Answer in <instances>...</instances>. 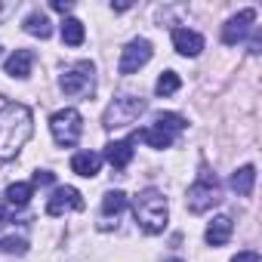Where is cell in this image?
<instances>
[{
  "label": "cell",
  "instance_id": "obj_1",
  "mask_svg": "<svg viewBox=\"0 0 262 262\" xmlns=\"http://www.w3.org/2000/svg\"><path fill=\"white\" fill-rule=\"evenodd\" d=\"M31 111L19 102H7L0 96V161H10L22 151V145L31 139Z\"/></svg>",
  "mask_w": 262,
  "mask_h": 262
},
{
  "label": "cell",
  "instance_id": "obj_2",
  "mask_svg": "<svg viewBox=\"0 0 262 262\" xmlns=\"http://www.w3.org/2000/svg\"><path fill=\"white\" fill-rule=\"evenodd\" d=\"M133 213H136V222L142 225V231L148 234H161L167 228V219H170V207H167V198L158 191V188H145L133 198Z\"/></svg>",
  "mask_w": 262,
  "mask_h": 262
},
{
  "label": "cell",
  "instance_id": "obj_3",
  "mask_svg": "<svg viewBox=\"0 0 262 262\" xmlns=\"http://www.w3.org/2000/svg\"><path fill=\"white\" fill-rule=\"evenodd\" d=\"M219 201H222V185H219V179H216L213 173L201 170V173H198V182L188 188L185 207H188L191 213H207V210L216 207Z\"/></svg>",
  "mask_w": 262,
  "mask_h": 262
},
{
  "label": "cell",
  "instance_id": "obj_4",
  "mask_svg": "<svg viewBox=\"0 0 262 262\" xmlns=\"http://www.w3.org/2000/svg\"><path fill=\"white\" fill-rule=\"evenodd\" d=\"M142 111H145V99H139V96H117V99L105 108L102 126H105V129H120V126H129V123H133Z\"/></svg>",
  "mask_w": 262,
  "mask_h": 262
},
{
  "label": "cell",
  "instance_id": "obj_5",
  "mask_svg": "<svg viewBox=\"0 0 262 262\" xmlns=\"http://www.w3.org/2000/svg\"><path fill=\"white\" fill-rule=\"evenodd\" d=\"M50 129H53L56 145L71 148V145H77V139H80V133H83V117H80V111H74V108H62V111H56V114L50 117Z\"/></svg>",
  "mask_w": 262,
  "mask_h": 262
},
{
  "label": "cell",
  "instance_id": "obj_6",
  "mask_svg": "<svg viewBox=\"0 0 262 262\" xmlns=\"http://www.w3.org/2000/svg\"><path fill=\"white\" fill-rule=\"evenodd\" d=\"M59 86H62L65 96H90L93 86H96V80H93V65H90V62H77L74 68H68V71L62 74Z\"/></svg>",
  "mask_w": 262,
  "mask_h": 262
},
{
  "label": "cell",
  "instance_id": "obj_7",
  "mask_svg": "<svg viewBox=\"0 0 262 262\" xmlns=\"http://www.w3.org/2000/svg\"><path fill=\"white\" fill-rule=\"evenodd\" d=\"M151 59V43L145 37H136V40H129L120 53V62H117V71L120 74H136L142 65H148Z\"/></svg>",
  "mask_w": 262,
  "mask_h": 262
},
{
  "label": "cell",
  "instance_id": "obj_8",
  "mask_svg": "<svg viewBox=\"0 0 262 262\" xmlns=\"http://www.w3.org/2000/svg\"><path fill=\"white\" fill-rule=\"evenodd\" d=\"M71 210H83V198H80V191L71 188V185L56 188L53 198L47 201V213H50V216H65V213H71Z\"/></svg>",
  "mask_w": 262,
  "mask_h": 262
},
{
  "label": "cell",
  "instance_id": "obj_9",
  "mask_svg": "<svg viewBox=\"0 0 262 262\" xmlns=\"http://www.w3.org/2000/svg\"><path fill=\"white\" fill-rule=\"evenodd\" d=\"M253 22H256V10H241L237 16H231V19L225 22V28H222V40H225L228 47H234L237 40L247 37V31H250Z\"/></svg>",
  "mask_w": 262,
  "mask_h": 262
},
{
  "label": "cell",
  "instance_id": "obj_10",
  "mask_svg": "<svg viewBox=\"0 0 262 262\" xmlns=\"http://www.w3.org/2000/svg\"><path fill=\"white\" fill-rule=\"evenodd\" d=\"M133 142H136V136L133 139H120V142H108L105 145V161L114 170H123L129 161H133Z\"/></svg>",
  "mask_w": 262,
  "mask_h": 262
},
{
  "label": "cell",
  "instance_id": "obj_11",
  "mask_svg": "<svg viewBox=\"0 0 262 262\" xmlns=\"http://www.w3.org/2000/svg\"><path fill=\"white\" fill-rule=\"evenodd\" d=\"M173 47L179 56H198L204 50V37L188 28H173Z\"/></svg>",
  "mask_w": 262,
  "mask_h": 262
},
{
  "label": "cell",
  "instance_id": "obj_12",
  "mask_svg": "<svg viewBox=\"0 0 262 262\" xmlns=\"http://www.w3.org/2000/svg\"><path fill=\"white\" fill-rule=\"evenodd\" d=\"M231 231H234L231 216H216V219L207 225L204 237H207V244H210V247H222V244H228V241H231Z\"/></svg>",
  "mask_w": 262,
  "mask_h": 262
},
{
  "label": "cell",
  "instance_id": "obj_13",
  "mask_svg": "<svg viewBox=\"0 0 262 262\" xmlns=\"http://www.w3.org/2000/svg\"><path fill=\"white\" fill-rule=\"evenodd\" d=\"M31 65H34V53L31 50H16L7 59V74L10 77H28L31 74Z\"/></svg>",
  "mask_w": 262,
  "mask_h": 262
},
{
  "label": "cell",
  "instance_id": "obj_14",
  "mask_svg": "<svg viewBox=\"0 0 262 262\" xmlns=\"http://www.w3.org/2000/svg\"><path fill=\"white\" fill-rule=\"evenodd\" d=\"M99 167H102V158H99L96 151H80V155H74V158H71V170H74L77 176L93 179V176L99 173Z\"/></svg>",
  "mask_w": 262,
  "mask_h": 262
},
{
  "label": "cell",
  "instance_id": "obj_15",
  "mask_svg": "<svg viewBox=\"0 0 262 262\" xmlns=\"http://www.w3.org/2000/svg\"><path fill=\"white\" fill-rule=\"evenodd\" d=\"M253 185H256V167L253 164H247V167H241V170L231 173V188L241 198H250L253 194Z\"/></svg>",
  "mask_w": 262,
  "mask_h": 262
},
{
  "label": "cell",
  "instance_id": "obj_16",
  "mask_svg": "<svg viewBox=\"0 0 262 262\" xmlns=\"http://www.w3.org/2000/svg\"><path fill=\"white\" fill-rule=\"evenodd\" d=\"M136 139L148 142L151 148H170V145H173V133H167V129H161V126H148V129H142V133H136Z\"/></svg>",
  "mask_w": 262,
  "mask_h": 262
},
{
  "label": "cell",
  "instance_id": "obj_17",
  "mask_svg": "<svg viewBox=\"0 0 262 262\" xmlns=\"http://www.w3.org/2000/svg\"><path fill=\"white\" fill-rule=\"evenodd\" d=\"M25 31H28V34H34V37H40V40H47V37L53 34L50 19H47L43 13H31V16L25 19Z\"/></svg>",
  "mask_w": 262,
  "mask_h": 262
},
{
  "label": "cell",
  "instance_id": "obj_18",
  "mask_svg": "<svg viewBox=\"0 0 262 262\" xmlns=\"http://www.w3.org/2000/svg\"><path fill=\"white\" fill-rule=\"evenodd\" d=\"M62 40L68 47H80L83 43V22L80 19H65L62 22Z\"/></svg>",
  "mask_w": 262,
  "mask_h": 262
},
{
  "label": "cell",
  "instance_id": "obj_19",
  "mask_svg": "<svg viewBox=\"0 0 262 262\" xmlns=\"http://www.w3.org/2000/svg\"><path fill=\"white\" fill-rule=\"evenodd\" d=\"M31 194H34V185H28V182H16V185L7 188V201L13 207H25L31 201Z\"/></svg>",
  "mask_w": 262,
  "mask_h": 262
},
{
  "label": "cell",
  "instance_id": "obj_20",
  "mask_svg": "<svg viewBox=\"0 0 262 262\" xmlns=\"http://www.w3.org/2000/svg\"><path fill=\"white\" fill-rule=\"evenodd\" d=\"M123 207H126L123 191H105V198H102V213L105 216H117V213H123Z\"/></svg>",
  "mask_w": 262,
  "mask_h": 262
},
{
  "label": "cell",
  "instance_id": "obj_21",
  "mask_svg": "<svg viewBox=\"0 0 262 262\" xmlns=\"http://www.w3.org/2000/svg\"><path fill=\"white\" fill-rule=\"evenodd\" d=\"M179 86H182L179 74H176V71H164V74L158 77V83H155V93H158V96H173Z\"/></svg>",
  "mask_w": 262,
  "mask_h": 262
},
{
  "label": "cell",
  "instance_id": "obj_22",
  "mask_svg": "<svg viewBox=\"0 0 262 262\" xmlns=\"http://www.w3.org/2000/svg\"><path fill=\"white\" fill-rule=\"evenodd\" d=\"M155 126H161V129H167V133H179V129H185L188 123H185V117H179V114H158V123Z\"/></svg>",
  "mask_w": 262,
  "mask_h": 262
},
{
  "label": "cell",
  "instance_id": "obj_23",
  "mask_svg": "<svg viewBox=\"0 0 262 262\" xmlns=\"http://www.w3.org/2000/svg\"><path fill=\"white\" fill-rule=\"evenodd\" d=\"M0 247H4L7 253H19V256H22V253L28 250L25 237H13V234H10V237H4V241H0Z\"/></svg>",
  "mask_w": 262,
  "mask_h": 262
},
{
  "label": "cell",
  "instance_id": "obj_24",
  "mask_svg": "<svg viewBox=\"0 0 262 262\" xmlns=\"http://www.w3.org/2000/svg\"><path fill=\"white\" fill-rule=\"evenodd\" d=\"M53 179H56V176H53L50 170H37V173H34V185H50Z\"/></svg>",
  "mask_w": 262,
  "mask_h": 262
},
{
  "label": "cell",
  "instance_id": "obj_25",
  "mask_svg": "<svg viewBox=\"0 0 262 262\" xmlns=\"http://www.w3.org/2000/svg\"><path fill=\"white\" fill-rule=\"evenodd\" d=\"M231 262H259V253H256V250H244V253H237Z\"/></svg>",
  "mask_w": 262,
  "mask_h": 262
},
{
  "label": "cell",
  "instance_id": "obj_26",
  "mask_svg": "<svg viewBox=\"0 0 262 262\" xmlns=\"http://www.w3.org/2000/svg\"><path fill=\"white\" fill-rule=\"evenodd\" d=\"M50 7H53L56 13H62V16H65V13L71 10V0H53V4H50Z\"/></svg>",
  "mask_w": 262,
  "mask_h": 262
},
{
  "label": "cell",
  "instance_id": "obj_27",
  "mask_svg": "<svg viewBox=\"0 0 262 262\" xmlns=\"http://www.w3.org/2000/svg\"><path fill=\"white\" fill-rule=\"evenodd\" d=\"M170 262H182V259H170Z\"/></svg>",
  "mask_w": 262,
  "mask_h": 262
}]
</instances>
